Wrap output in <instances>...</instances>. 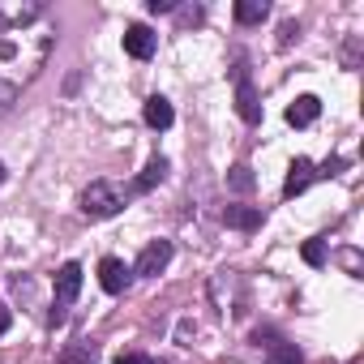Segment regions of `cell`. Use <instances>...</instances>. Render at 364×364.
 Segmentation results:
<instances>
[{
    "mask_svg": "<svg viewBox=\"0 0 364 364\" xmlns=\"http://www.w3.org/2000/svg\"><path fill=\"white\" fill-rule=\"evenodd\" d=\"M52 26L43 18V5L35 0H22V5H0V82L9 86H26L48 52H52Z\"/></svg>",
    "mask_w": 364,
    "mask_h": 364,
    "instance_id": "1",
    "label": "cell"
},
{
    "mask_svg": "<svg viewBox=\"0 0 364 364\" xmlns=\"http://www.w3.org/2000/svg\"><path fill=\"white\" fill-rule=\"evenodd\" d=\"M120 206H124V198L112 180H95L82 193V215L86 219H112V215H120Z\"/></svg>",
    "mask_w": 364,
    "mask_h": 364,
    "instance_id": "2",
    "label": "cell"
},
{
    "mask_svg": "<svg viewBox=\"0 0 364 364\" xmlns=\"http://www.w3.org/2000/svg\"><path fill=\"white\" fill-rule=\"evenodd\" d=\"M167 262H171V240H150V245L141 249V257H137L133 274L154 279V274H163V270H167Z\"/></svg>",
    "mask_w": 364,
    "mask_h": 364,
    "instance_id": "3",
    "label": "cell"
},
{
    "mask_svg": "<svg viewBox=\"0 0 364 364\" xmlns=\"http://www.w3.org/2000/svg\"><path fill=\"white\" fill-rule=\"evenodd\" d=\"M236 112H240L245 124H257V120H262V103H257V90H253V82L245 77V69H236Z\"/></svg>",
    "mask_w": 364,
    "mask_h": 364,
    "instance_id": "4",
    "label": "cell"
},
{
    "mask_svg": "<svg viewBox=\"0 0 364 364\" xmlns=\"http://www.w3.org/2000/svg\"><path fill=\"white\" fill-rule=\"evenodd\" d=\"M154 48H159V35H154L150 26H141V22H137V26H129V31H124V52H129L133 60H150V56H154Z\"/></svg>",
    "mask_w": 364,
    "mask_h": 364,
    "instance_id": "5",
    "label": "cell"
},
{
    "mask_svg": "<svg viewBox=\"0 0 364 364\" xmlns=\"http://www.w3.org/2000/svg\"><path fill=\"white\" fill-rule=\"evenodd\" d=\"M129 279H133V270H129L120 257H103V262H99V283H103L107 296H120V291L129 287Z\"/></svg>",
    "mask_w": 364,
    "mask_h": 364,
    "instance_id": "6",
    "label": "cell"
},
{
    "mask_svg": "<svg viewBox=\"0 0 364 364\" xmlns=\"http://www.w3.org/2000/svg\"><path fill=\"white\" fill-rule=\"evenodd\" d=\"M77 291H82V266L77 262H65L56 270V304H73Z\"/></svg>",
    "mask_w": 364,
    "mask_h": 364,
    "instance_id": "7",
    "label": "cell"
},
{
    "mask_svg": "<svg viewBox=\"0 0 364 364\" xmlns=\"http://www.w3.org/2000/svg\"><path fill=\"white\" fill-rule=\"evenodd\" d=\"M317 180V171H313V163L309 159H291V167H287V180H283V198H296V193H304L309 185Z\"/></svg>",
    "mask_w": 364,
    "mask_h": 364,
    "instance_id": "8",
    "label": "cell"
},
{
    "mask_svg": "<svg viewBox=\"0 0 364 364\" xmlns=\"http://www.w3.org/2000/svg\"><path fill=\"white\" fill-rule=\"evenodd\" d=\"M317 116H321V99H317V95H300V99L287 107V124H291V129H309Z\"/></svg>",
    "mask_w": 364,
    "mask_h": 364,
    "instance_id": "9",
    "label": "cell"
},
{
    "mask_svg": "<svg viewBox=\"0 0 364 364\" xmlns=\"http://www.w3.org/2000/svg\"><path fill=\"white\" fill-rule=\"evenodd\" d=\"M262 219H266V215H262L257 206H228V210H223V223L236 228V232H257Z\"/></svg>",
    "mask_w": 364,
    "mask_h": 364,
    "instance_id": "10",
    "label": "cell"
},
{
    "mask_svg": "<svg viewBox=\"0 0 364 364\" xmlns=\"http://www.w3.org/2000/svg\"><path fill=\"white\" fill-rule=\"evenodd\" d=\"M141 116H146L150 129H171V120H176V112H171V103H167L163 95H150L146 107H141Z\"/></svg>",
    "mask_w": 364,
    "mask_h": 364,
    "instance_id": "11",
    "label": "cell"
},
{
    "mask_svg": "<svg viewBox=\"0 0 364 364\" xmlns=\"http://www.w3.org/2000/svg\"><path fill=\"white\" fill-rule=\"evenodd\" d=\"M163 176H167V159H163V154H154V159L141 167V176L133 180V193H150L154 185H163Z\"/></svg>",
    "mask_w": 364,
    "mask_h": 364,
    "instance_id": "12",
    "label": "cell"
},
{
    "mask_svg": "<svg viewBox=\"0 0 364 364\" xmlns=\"http://www.w3.org/2000/svg\"><path fill=\"white\" fill-rule=\"evenodd\" d=\"M270 18V5L266 0H236V22L240 26H262Z\"/></svg>",
    "mask_w": 364,
    "mask_h": 364,
    "instance_id": "13",
    "label": "cell"
},
{
    "mask_svg": "<svg viewBox=\"0 0 364 364\" xmlns=\"http://www.w3.org/2000/svg\"><path fill=\"white\" fill-rule=\"evenodd\" d=\"M266 364H304V355H300V347L296 343H266V355H262Z\"/></svg>",
    "mask_w": 364,
    "mask_h": 364,
    "instance_id": "14",
    "label": "cell"
},
{
    "mask_svg": "<svg viewBox=\"0 0 364 364\" xmlns=\"http://www.w3.org/2000/svg\"><path fill=\"white\" fill-rule=\"evenodd\" d=\"M228 189H232V193H253V189H257L253 167H245V163H240V167H232V171H228Z\"/></svg>",
    "mask_w": 364,
    "mask_h": 364,
    "instance_id": "15",
    "label": "cell"
},
{
    "mask_svg": "<svg viewBox=\"0 0 364 364\" xmlns=\"http://www.w3.org/2000/svg\"><path fill=\"white\" fill-rule=\"evenodd\" d=\"M56 364H95V343H69L56 355Z\"/></svg>",
    "mask_w": 364,
    "mask_h": 364,
    "instance_id": "16",
    "label": "cell"
},
{
    "mask_svg": "<svg viewBox=\"0 0 364 364\" xmlns=\"http://www.w3.org/2000/svg\"><path fill=\"white\" fill-rule=\"evenodd\" d=\"M300 257H304L309 266H326V240H304Z\"/></svg>",
    "mask_w": 364,
    "mask_h": 364,
    "instance_id": "17",
    "label": "cell"
},
{
    "mask_svg": "<svg viewBox=\"0 0 364 364\" xmlns=\"http://www.w3.org/2000/svg\"><path fill=\"white\" fill-rule=\"evenodd\" d=\"M18 95H22L18 86H9V82H0V116H5V112L14 107V99H18Z\"/></svg>",
    "mask_w": 364,
    "mask_h": 364,
    "instance_id": "18",
    "label": "cell"
},
{
    "mask_svg": "<svg viewBox=\"0 0 364 364\" xmlns=\"http://www.w3.org/2000/svg\"><path fill=\"white\" fill-rule=\"evenodd\" d=\"M146 9L159 18V14H176V0H146Z\"/></svg>",
    "mask_w": 364,
    "mask_h": 364,
    "instance_id": "19",
    "label": "cell"
},
{
    "mask_svg": "<svg viewBox=\"0 0 364 364\" xmlns=\"http://www.w3.org/2000/svg\"><path fill=\"white\" fill-rule=\"evenodd\" d=\"M116 364H154L150 355H141V351H120L116 355Z\"/></svg>",
    "mask_w": 364,
    "mask_h": 364,
    "instance_id": "20",
    "label": "cell"
},
{
    "mask_svg": "<svg viewBox=\"0 0 364 364\" xmlns=\"http://www.w3.org/2000/svg\"><path fill=\"white\" fill-rule=\"evenodd\" d=\"M296 35H300V26H296V22H287V26L279 31V48H291V39H296Z\"/></svg>",
    "mask_w": 364,
    "mask_h": 364,
    "instance_id": "21",
    "label": "cell"
},
{
    "mask_svg": "<svg viewBox=\"0 0 364 364\" xmlns=\"http://www.w3.org/2000/svg\"><path fill=\"white\" fill-rule=\"evenodd\" d=\"M338 171H343V159H326V163H321V171H317V176H338Z\"/></svg>",
    "mask_w": 364,
    "mask_h": 364,
    "instance_id": "22",
    "label": "cell"
},
{
    "mask_svg": "<svg viewBox=\"0 0 364 364\" xmlns=\"http://www.w3.org/2000/svg\"><path fill=\"white\" fill-rule=\"evenodd\" d=\"M5 330H9V313H5V309H0V334H5Z\"/></svg>",
    "mask_w": 364,
    "mask_h": 364,
    "instance_id": "23",
    "label": "cell"
},
{
    "mask_svg": "<svg viewBox=\"0 0 364 364\" xmlns=\"http://www.w3.org/2000/svg\"><path fill=\"white\" fill-rule=\"evenodd\" d=\"M0 185H5V163H0Z\"/></svg>",
    "mask_w": 364,
    "mask_h": 364,
    "instance_id": "24",
    "label": "cell"
}]
</instances>
